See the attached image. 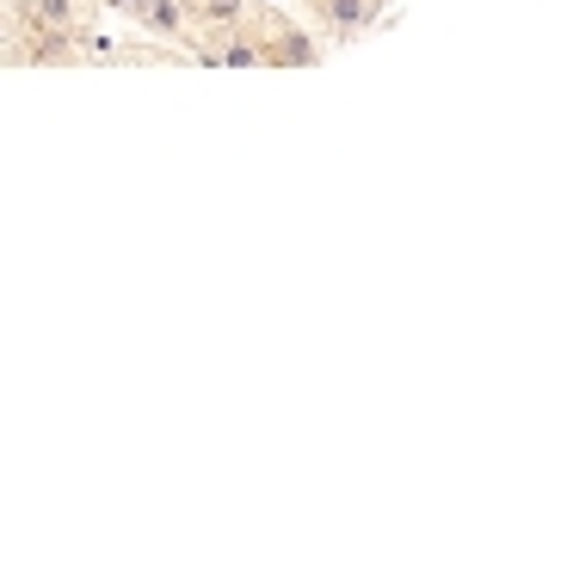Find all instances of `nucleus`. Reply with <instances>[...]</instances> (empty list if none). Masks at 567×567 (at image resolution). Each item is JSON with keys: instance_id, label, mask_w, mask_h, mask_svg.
I'll list each match as a JSON object with an SVG mask.
<instances>
[{"instance_id": "nucleus-1", "label": "nucleus", "mask_w": 567, "mask_h": 567, "mask_svg": "<svg viewBox=\"0 0 567 567\" xmlns=\"http://www.w3.org/2000/svg\"><path fill=\"white\" fill-rule=\"evenodd\" d=\"M290 13H297L327 50H346V43H358L389 13V0H290Z\"/></svg>"}, {"instance_id": "nucleus-2", "label": "nucleus", "mask_w": 567, "mask_h": 567, "mask_svg": "<svg viewBox=\"0 0 567 567\" xmlns=\"http://www.w3.org/2000/svg\"><path fill=\"white\" fill-rule=\"evenodd\" d=\"M130 25H136L148 43H161V50H173V56L185 62V43H192V13H185V0H142Z\"/></svg>"}, {"instance_id": "nucleus-3", "label": "nucleus", "mask_w": 567, "mask_h": 567, "mask_svg": "<svg viewBox=\"0 0 567 567\" xmlns=\"http://www.w3.org/2000/svg\"><path fill=\"white\" fill-rule=\"evenodd\" d=\"M254 0H185V13H192V31H216V25H235Z\"/></svg>"}]
</instances>
